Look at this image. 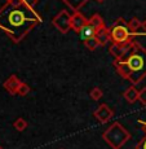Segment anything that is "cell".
Segmentation results:
<instances>
[{
	"label": "cell",
	"mask_w": 146,
	"mask_h": 149,
	"mask_svg": "<svg viewBox=\"0 0 146 149\" xmlns=\"http://www.w3.org/2000/svg\"><path fill=\"white\" fill-rule=\"evenodd\" d=\"M89 96H91V99L92 100L97 101V100H100L102 96H104V92H102V90L100 87H93L92 90H91V92H89Z\"/></svg>",
	"instance_id": "e0dca14e"
},
{
	"label": "cell",
	"mask_w": 146,
	"mask_h": 149,
	"mask_svg": "<svg viewBox=\"0 0 146 149\" xmlns=\"http://www.w3.org/2000/svg\"><path fill=\"white\" fill-rule=\"evenodd\" d=\"M27 121L26 119H24V118H17L16 121H14L13 123V127L16 128L17 131H19V132H22V131H25L27 128Z\"/></svg>",
	"instance_id": "2e32d148"
},
{
	"label": "cell",
	"mask_w": 146,
	"mask_h": 149,
	"mask_svg": "<svg viewBox=\"0 0 146 149\" xmlns=\"http://www.w3.org/2000/svg\"><path fill=\"white\" fill-rule=\"evenodd\" d=\"M22 83L24 82H22L16 74H12L7 81L3 83V87H4L10 95H18V90H19Z\"/></svg>",
	"instance_id": "52a82bcc"
},
{
	"label": "cell",
	"mask_w": 146,
	"mask_h": 149,
	"mask_svg": "<svg viewBox=\"0 0 146 149\" xmlns=\"http://www.w3.org/2000/svg\"><path fill=\"white\" fill-rule=\"evenodd\" d=\"M84 45H85V48H88L89 51H94L100 45V43L96 39V36H94V38H91V39H88V40H85Z\"/></svg>",
	"instance_id": "ac0fdd59"
},
{
	"label": "cell",
	"mask_w": 146,
	"mask_h": 149,
	"mask_svg": "<svg viewBox=\"0 0 146 149\" xmlns=\"http://www.w3.org/2000/svg\"><path fill=\"white\" fill-rule=\"evenodd\" d=\"M88 24L92 25L96 30H98V29H101V27H105L104 18H102L101 14H98V13H94L91 18H88Z\"/></svg>",
	"instance_id": "4fadbf2b"
},
{
	"label": "cell",
	"mask_w": 146,
	"mask_h": 149,
	"mask_svg": "<svg viewBox=\"0 0 146 149\" xmlns=\"http://www.w3.org/2000/svg\"><path fill=\"white\" fill-rule=\"evenodd\" d=\"M30 91H31V87L27 84V83H22L21 84V87H19V90H18V95L19 96H26L30 93Z\"/></svg>",
	"instance_id": "d6986e66"
},
{
	"label": "cell",
	"mask_w": 146,
	"mask_h": 149,
	"mask_svg": "<svg viewBox=\"0 0 146 149\" xmlns=\"http://www.w3.org/2000/svg\"><path fill=\"white\" fill-rule=\"evenodd\" d=\"M43 18L34 8L24 1L7 3L0 8V29L5 31L13 43H19Z\"/></svg>",
	"instance_id": "6da1fadb"
},
{
	"label": "cell",
	"mask_w": 146,
	"mask_h": 149,
	"mask_svg": "<svg viewBox=\"0 0 146 149\" xmlns=\"http://www.w3.org/2000/svg\"><path fill=\"white\" fill-rule=\"evenodd\" d=\"M138 101L141 102L142 105H146V87H144L138 92Z\"/></svg>",
	"instance_id": "ffe728a7"
},
{
	"label": "cell",
	"mask_w": 146,
	"mask_h": 149,
	"mask_svg": "<svg viewBox=\"0 0 146 149\" xmlns=\"http://www.w3.org/2000/svg\"><path fill=\"white\" fill-rule=\"evenodd\" d=\"M24 3H25V4H27L28 7L34 8L36 4H38V0H24Z\"/></svg>",
	"instance_id": "7402d4cb"
},
{
	"label": "cell",
	"mask_w": 146,
	"mask_h": 149,
	"mask_svg": "<svg viewBox=\"0 0 146 149\" xmlns=\"http://www.w3.org/2000/svg\"><path fill=\"white\" fill-rule=\"evenodd\" d=\"M136 149H146V136L138 141V144L136 145Z\"/></svg>",
	"instance_id": "44dd1931"
},
{
	"label": "cell",
	"mask_w": 146,
	"mask_h": 149,
	"mask_svg": "<svg viewBox=\"0 0 146 149\" xmlns=\"http://www.w3.org/2000/svg\"><path fill=\"white\" fill-rule=\"evenodd\" d=\"M114 68L132 86L138 84L146 77V49L140 43L133 42L122 58L114 60Z\"/></svg>",
	"instance_id": "7a4b0ae2"
},
{
	"label": "cell",
	"mask_w": 146,
	"mask_h": 149,
	"mask_svg": "<svg viewBox=\"0 0 146 149\" xmlns=\"http://www.w3.org/2000/svg\"><path fill=\"white\" fill-rule=\"evenodd\" d=\"M52 25L60 33L67 34L71 30V14L66 9H62L57 13V16L52 19Z\"/></svg>",
	"instance_id": "5b68a950"
},
{
	"label": "cell",
	"mask_w": 146,
	"mask_h": 149,
	"mask_svg": "<svg viewBox=\"0 0 146 149\" xmlns=\"http://www.w3.org/2000/svg\"><path fill=\"white\" fill-rule=\"evenodd\" d=\"M127 26L133 34H136L137 35V31H138L140 29H142V22L140 21L138 18H131L129 21L127 22Z\"/></svg>",
	"instance_id": "9a60e30c"
},
{
	"label": "cell",
	"mask_w": 146,
	"mask_h": 149,
	"mask_svg": "<svg viewBox=\"0 0 146 149\" xmlns=\"http://www.w3.org/2000/svg\"><path fill=\"white\" fill-rule=\"evenodd\" d=\"M102 139L113 149H120L127 141H129L131 134L119 122H114L110 127L102 132Z\"/></svg>",
	"instance_id": "3957f363"
},
{
	"label": "cell",
	"mask_w": 146,
	"mask_h": 149,
	"mask_svg": "<svg viewBox=\"0 0 146 149\" xmlns=\"http://www.w3.org/2000/svg\"><path fill=\"white\" fill-rule=\"evenodd\" d=\"M24 0H7V3H21Z\"/></svg>",
	"instance_id": "cb8c5ba5"
},
{
	"label": "cell",
	"mask_w": 146,
	"mask_h": 149,
	"mask_svg": "<svg viewBox=\"0 0 146 149\" xmlns=\"http://www.w3.org/2000/svg\"><path fill=\"white\" fill-rule=\"evenodd\" d=\"M62 149H64V148H62Z\"/></svg>",
	"instance_id": "83f0119b"
},
{
	"label": "cell",
	"mask_w": 146,
	"mask_h": 149,
	"mask_svg": "<svg viewBox=\"0 0 146 149\" xmlns=\"http://www.w3.org/2000/svg\"><path fill=\"white\" fill-rule=\"evenodd\" d=\"M110 34H111V42L118 43V44H131L133 43V38L136 34L128 29L127 21L124 18H118L110 27Z\"/></svg>",
	"instance_id": "277c9868"
},
{
	"label": "cell",
	"mask_w": 146,
	"mask_h": 149,
	"mask_svg": "<svg viewBox=\"0 0 146 149\" xmlns=\"http://www.w3.org/2000/svg\"><path fill=\"white\" fill-rule=\"evenodd\" d=\"M96 31L97 30L92 26V25L87 24V25H84L82 30L79 31V36H80V39H82L83 42H85V40H88V39H91V38H94V36H96Z\"/></svg>",
	"instance_id": "7c38bea8"
},
{
	"label": "cell",
	"mask_w": 146,
	"mask_h": 149,
	"mask_svg": "<svg viewBox=\"0 0 146 149\" xmlns=\"http://www.w3.org/2000/svg\"><path fill=\"white\" fill-rule=\"evenodd\" d=\"M138 92L140 91L136 88V86H131L123 92V97L127 100L129 104H134L136 101H138Z\"/></svg>",
	"instance_id": "8fae6325"
},
{
	"label": "cell",
	"mask_w": 146,
	"mask_h": 149,
	"mask_svg": "<svg viewBox=\"0 0 146 149\" xmlns=\"http://www.w3.org/2000/svg\"><path fill=\"white\" fill-rule=\"evenodd\" d=\"M93 116L100 123H106L114 117V109H111L107 104H101L94 110Z\"/></svg>",
	"instance_id": "8992f818"
},
{
	"label": "cell",
	"mask_w": 146,
	"mask_h": 149,
	"mask_svg": "<svg viewBox=\"0 0 146 149\" xmlns=\"http://www.w3.org/2000/svg\"><path fill=\"white\" fill-rule=\"evenodd\" d=\"M0 149H3V147H1V145H0Z\"/></svg>",
	"instance_id": "4316f807"
},
{
	"label": "cell",
	"mask_w": 146,
	"mask_h": 149,
	"mask_svg": "<svg viewBox=\"0 0 146 149\" xmlns=\"http://www.w3.org/2000/svg\"><path fill=\"white\" fill-rule=\"evenodd\" d=\"M96 1H98V3H102V1H105V0H96Z\"/></svg>",
	"instance_id": "484cf974"
},
{
	"label": "cell",
	"mask_w": 146,
	"mask_h": 149,
	"mask_svg": "<svg viewBox=\"0 0 146 149\" xmlns=\"http://www.w3.org/2000/svg\"><path fill=\"white\" fill-rule=\"evenodd\" d=\"M88 24V18L84 17V14L80 12H74L71 14V30H74L75 33L79 34V31L83 29L84 25Z\"/></svg>",
	"instance_id": "ba28073f"
},
{
	"label": "cell",
	"mask_w": 146,
	"mask_h": 149,
	"mask_svg": "<svg viewBox=\"0 0 146 149\" xmlns=\"http://www.w3.org/2000/svg\"><path fill=\"white\" fill-rule=\"evenodd\" d=\"M142 29H144V33L146 34V19H145L144 22H142Z\"/></svg>",
	"instance_id": "d4e9b609"
},
{
	"label": "cell",
	"mask_w": 146,
	"mask_h": 149,
	"mask_svg": "<svg viewBox=\"0 0 146 149\" xmlns=\"http://www.w3.org/2000/svg\"><path fill=\"white\" fill-rule=\"evenodd\" d=\"M138 123L141 125V127H142V131L146 134V121H144V119H138Z\"/></svg>",
	"instance_id": "603a6c76"
},
{
	"label": "cell",
	"mask_w": 146,
	"mask_h": 149,
	"mask_svg": "<svg viewBox=\"0 0 146 149\" xmlns=\"http://www.w3.org/2000/svg\"><path fill=\"white\" fill-rule=\"evenodd\" d=\"M131 44H132V43H131ZM131 44H118V43H111L110 48H109V52H110V54L115 60L122 58V57L129 51Z\"/></svg>",
	"instance_id": "9c48e42d"
},
{
	"label": "cell",
	"mask_w": 146,
	"mask_h": 149,
	"mask_svg": "<svg viewBox=\"0 0 146 149\" xmlns=\"http://www.w3.org/2000/svg\"><path fill=\"white\" fill-rule=\"evenodd\" d=\"M62 1H64L70 9H73L74 12H79L80 8H82L88 0H62Z\"/></svg>",
	"instance_id": "5bb4252c"
},
{
	"label": "cell",
	"mask_w": 146,
	"mask_h": 149,
	"mask_svg": "<svg viewBox=\"0 0 146 149\" xmlns=\"http://www.w3.org/2000/svg\"><path fill=\"white\" fill-rule=\"evenodd\" d=\"M96 39L98 40L100 45H106L109 42H111V34L109 27H101L96 31Z\"/></svg>",
	"instance_id": "30bf717a"
}]
</instances>
